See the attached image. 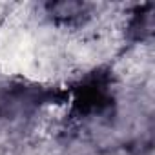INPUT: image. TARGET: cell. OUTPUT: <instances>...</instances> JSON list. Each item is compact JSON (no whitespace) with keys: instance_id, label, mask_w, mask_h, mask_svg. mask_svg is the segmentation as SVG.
Instances as JSON below:
<instances>
[{"instance_id":"cell-1","label":"cell","mask_w":155,"mask_h":155,"mask_svg":"<svg viewBox=\"0 0 155 155\" xmlns=\"http://www.w3.org/2000/svg\"><path fill=\"white\" fill-rule=\"evenodd\" d=\"M73 106L81 115L99 113L111 104V97L108 91V79L104 75H95L84 84L75 88L73 91Z\"/></svg>"},{"instance_id":"cell-2","label":"cell","mask_w":155,"mask_h":155,"mask_svg":"<svg viewBox=\"0 0 155 155\" xmlns=\"http://www.w3.org/2000/svg\"><path fill=\"white\" fill-rule=\"evenodd\" d=\"M49 9L57 15V17H64V18H71L81 15L84 6L82 4H75V2H62V4H53L49 6Z\"/></svg>"}]
</instances>
